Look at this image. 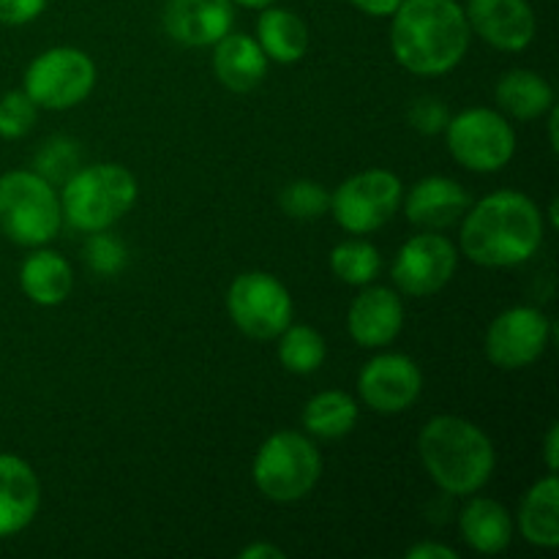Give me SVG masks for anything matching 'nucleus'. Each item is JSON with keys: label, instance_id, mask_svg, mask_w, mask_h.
Returning a JSON list of instances; mask_svg holds the SVG:
<instances>
[{"label": "nucleus", "instance_id": "nucleus-25", "mask_svg": "<svg viewBox=\"0 0 559 559\" xmlns=\"http://www.w3.org/2000/svg\"><path fill=\"white\" fill-rule=\"evenodd\" d=\"M355 424H358V402L342 391L317 393L304 407V429L320 440L347 437Z\"/></svg>", "mask_w": 559, "mask_h": 559}, {"label": "nucleus", "instance_id": "nucleus-6", "mask_svg": "<svg viewBox=\"0 0 559 559\" xmlns=\"http://www.w3.org/2000/svg\"><path fill=\"white\" fill-rule=\"evenodd\" d=\"M254 484L267 500L298 502L317 486L322 459L314 442L298 431H276L254 456Z\"/></svg>", "mask_w": 559, "mask_h": 559}, {"label": "nucleus", "instance_id": "nucleus-3", "mask_svg": "<svg viewBox=\"0 0 559 559\" xmlns=\"http://www.w3.org/2000/svg\"><path fill=\"white\" fill-rule=\"evenodd\" d=\"M426 473L448 495L467 497L484 489L495 473V445L484 429L456 415H437L418 437Z\"/></svg>", "mask_w": 559, "mask_h": 559}, {"label": "nucleus", "instance_id": "nucleus-20", "mask_svg": "<svg viewBox=\"0 0 559 559\" xmlns=\"http://www.w3.org/2000/svg\"><path fill=\"white\" fill-rule=\"evenodd\" d=\"M459 530H462L464 544L480 555H500L513 540L511 513L500 502L486 500V497H478L464 508Z\"/></svg>", "mask_w": 559, "mask_h": 559}, {"label": "nucleus", "instance_id": "nucleus-38", "mask_svg": "<svg viewBox=\"0 0 559 559\" xmlns=\"http://www.w3.org/2000/svg\"><path fill=\"white\" fill-rule=\"evenodd\" d=\"M549 112H551V118H549V140H551V147H555V151H557V123H559V109H557V107H551Z\"/></svg>", "mask_w": 559, "mask_h": 559}, {"label": "nucleus", "instance_id": "nucleus-23", "mask_svg": "<svg viewBox=\"0 0 559 559\" xmlns=\"http://www.w3.org/2000/svg\"><path fill=\"white\" fill-rule=\"evenodd\" d=\"M257 44L276 63H298L309 49V31L289 9L265 5L257 22Z\"/></svg>", "mask_w": 559, "mask_h": 559}, {"label": "nucleus", "instance_id": "nucleus-9", "mask_svg": "<svg viewBox=\"0 0 559 559\" xmlns=\"http://www.w3.org/2000/svg\"><path fill=\"white\" fill-rule=\"evenodd\" d=\"M96 66L82 49L55 47L25 71V93L38 109H71L91 96Z\"/></svg>", "mask_w": 559, "mask_h": 559}, {"label": "nucleus", "instance_id": "nucleus-37", "mask_svg": "<svg viewBox=\"0 0 559 559\" xmlns=\"http://www.w3.org/2000/svg\"><path fill=\"white\" fill-rule=\"evenodd\" d=\"M544 456H546V467L549 473H555L557 462H559V426L551 424L549 435H546V445H544Z\"/></svg>", "mask_w": 559, "mask_h": 559}, {"label": "nucleus", "instance_id": "nucleus-12", "mask_svg": "<svg viewBox=\"0 0 559 559\" xmlns=\"http://www.w3.org/2000/svg\"><path fill=\"white\" fill-rule=\"evenodd\" d=\"M456 246L440 233H420L399 249L393 260V282L409 298L435 295L456 273Z\"/></svg>", "mask_w": 559, "mask_h": 559}, {"label": "nucleus", "instance_id": "nucleus-11", "mask_svg": "<svg viewBox=\"0 0 559 559\" xmlns=\"http://www.w3.org/2000/svg\"><path fill=\"white\" fill-rule=\"evenodd\" d=\"M551 336V322L544 311L516 306L497 317L486 331V358L497 369H527L544 355Z\"/></svg>", "mask_w": 559, "mask_h": 559}, {"label": "nucleus", "instance_id": "nucleus-30", "mask_svg": "<svg viewBox=\"0 0 559 559\" xmlns=\"http://www.w3.org/2000/svg\"><path fill=\"white\" fill-rule=\"evenodd\" d=\"M38 107L31 102L25 91H11L0 98V136L3 140H20L36 123Z\"/></svg>", "mask_w": 559, "mask_h": 559}, {"label": "nucleus", "instance_id": "nucleus-34", "mask_svg": "<svg viewBox=\"0 0 559 559\" xmlns=\"http://www.w3.org/2000/svg\"><path fill=\"white\" fill-rule=\"evenodd\" d=\"M353 5L369 16H393L402 0H353Z\"/></svg>", "mask_w": 559, "mask_h": 559}, {"label": "nucleus", "instance_id": "nucleus-22", "mask_svg": "<svg viewBox=\"0 0 559 559\" xmlns=\"http://www.w3.org/2000/svg\"><path fill=\"white\" fill-rule=\"evenodd\" d=\"M519 530L527 544L540 549H557L559 546V484L555 473L538 480L524 495L519 508Z\"/></svg>", "mask_w": 559, "mask_h": 559}, {"label": "nucleus", "instance_id": "nucleus-13", "mask_svg": "<svg viewBox=\"0 0 559 559\" xmlns=\"http://www.w3.org/2000/svg\"><path fill=\"white\" fill-rule=\"evenodd\" d=\"M424 391V374L407 355H377L358 377V393L369 409L380 415H396L413 407Z\"/></svg>", "mask_w": 559, "mask_h": 559}, {"label": "nucleus", "instance_id": "nucleus-33", "mask_svg": "<svg viewBox=\"0 0 559 559\" xmlns=\"http://www.w3.org/2000/svg\"><path fill=\"white\" fill-rule=\"evenodd\" d=\"M49 0H0V22L3 25H27L44 14Z\"/></svg>", "mask_w": 559, "mask_h": 559}, {"label": "nucleus", "instance_id": "nucleus-17", "mask_svg": "<svg viewBox=\"0 0 559 559\" xmlns=\"http://www.w3.org/2000/svg\"><path fill=\"white\" fill-rule=\"evenodd\" d=\"M41 486L27 462L0 453V538L22 533L36 519Z\"/></svg>", "mask_w": 559, "mask_h": 559}, {"label": "nucleus", "instance_id": "nucleus-7", "mask_svg": "<svg viewBox=\"0 0 559 559\" xmlns=\"http://www.w3.org/2000/svg\"><path fill=\"white\" fill-rule=\"evenodd\" d=\"M448 151L473 173H497L516 153V131L500 112L486 107L464 109L445 126Z\"/></svg>", "mask_w": 559, "mask_h": 559}, {"label": "nucleus", "instance_id": "nucleus-32", "mask_svg": "<svg viewBox=\"0 0 559 559\" xmlns=\"http://www.w3.org/2000/svg\"><path fill=\"white\" fill-rule=\"evenodd\" d=\"M407 118L413 129L420 131V134H440V131H445L451 112H448V107L440 98H418L409 107Z\"/></svg>", "mask_w": 559, "mask_h": 559}, {"label": "nucleus", "instance_id": "nucleus-10", "mask_svg": "<svg viewBox=\"0 0 559 559\" xmlns=\"http://www.w3.org/2000/svg\"><path fill=\"white\" fill-rule=\"evenodd\" d=\"M227 311L246 336L267 342L293 322V298L276 276L249 271L229 284Z\"/></svg>", "mask_w": 559, "mask_h": 559}, {"label": "nucleus", "instance_id": "nucleus-8", "mask_svg": "<svg viewBox=\"0 0 559 559\" xmlns=\"http://www.w3.org/2000/svg\"><path fill=\"white\" fill-rule=\"evenodd\" d=\"M404 186L388 169H366L344 180L331 194V207L336 224L353 235H366L391 222L393 213L402 207Z\"/></svg>", "mask_w": 559, "mask_h": 559}, {"label": "nucleus", "instance_id": "nucleus-26", "mask_svg": "<svg viewBox=\"0 0 559 559\" xmlns=\"http://www.w3.org/2000/svg\"><path fill=\"white\" fill-rule=\"evenodd\" d=\"M278 360L293 374H311L325 360V338L309 325H293L289 322L278 333Z\"/></svg>", "mask_w": 559, "mask_h": 559}, {"label": "nucleus", "instance_id": "nucleus-28", "mask_svg": "<svg viewBox=\"0 0 559 559\" xmlns=\"http://www.w3.org/2000/svg\"><path fill=\"white\" fill-rule=\"evenodd\" d=\"M80 147L76 142L66 140V136H58V140L44 142L41 151L36 153V162H33V173L41 175L47 183H66L71 175L80 169Z\"/></svg>", "mask_w": 559, "mask_h": 559}, {"label": "nucleus", "instance_id": "nucleus-14", "mask_svg": "<svg viewBox=\"0 0 559 559\" xmlns=\"http://www.w3.org/2000/svg\"><path fill=\"white\" fill-rule=\"evenodd\" d=\"M469 31L502 52H522L535 38V14L527 0H467Z\"/></svg>", "mask_w": 559, "mask_h": 559}, {"label": "nucleus", "instance_id": "nucleus-36", "mask_svg": "<svg viewBox=\"0 0 559 559\" xmlns=\"http://www.w3.org/2000/svg\"><path fill=\"white\" fill-rule=\"evenodd\" d=\"M238 557L240 559H284L287 555H284V551L273 544H251V546H246Z\"/></svg>", "mask_w": 559, "mask_h": 559}, {"label": "nucleus", "instance_id": "nucleus-19", "mask_svg": "<svg viewBox=\"0 0 559 559\" xmlns=\"http://www.w3.org/2000/svg\"><path fill=\"white\" fill-rule=\"evenodd\" d=\"M213 71L227 91L249 93L265 80L267 55L246 33H227L222 41H216Z\"/></svg>", "mask_w": 559, "mask_h": 559}, {"label": "nucleus", "instance_id": "nucleus-15", "mask_svg": "<svg viewBox=\"0 0 559 559\" xmlns=\"http://www.w3.org/2000/svg\"><path fill=\"white\" fill-rule=\"evenodd\" d=\"M233 0H169L164 31L183 47H211L233 31Z\"/></svg>", "mask_w": 559, "mask_h": 559}, {"label": "nucleus", "instance_id": "nucleus-39", "mask_svg": "<svg viewBox=\"0 0 559 559\" xmlns=\"http://www.w3.org/2000/svg\"><path fill=\"white\" fill-rule=\"evenodd\" d=\"M233 3L246 5V9H265V5H271L273 0H233Z\"/></svg>", "mask_w": 559, "mask_h": 559}, {"label": "nucleus", "instance_id": "nucleus-1", "mask_svg": "<svg viewBox=\"0 0 559 559\" xmlns=\"http://www.w3.org/2000/svg\"><path fill=\"white\" fill-rule=\"evenodd\" d=\"M469 36L473 31L456 0H402L393 14V55L413 74L437 76L456 69Z\"/></svg>", "mask_w": 559, "mask_h": 559}, {"label": "nucleus", "instance_id": "nucleus-5", "mask_svg": "<svg viewBox=\"0 0 559 559\" xmlns=\"http://www.w3.org/2000/svg\"><path fill=\"white\" fill-rule=\"evenodd\" d=\"M60 222V200L41 175L14 169L0 178V233L5 238L36 249L58 235Z\"/></svg>", "mask_w": 559, "mask_h": 559}, {"label": "nucleus", "instance_id": "nucleus-2", "mask_svg": "<svg viewBox=\"0 0 559 559\" xmlns=\"http://www.w3.org/2000/svg\"><path fill=\"white\" fill-rule=\"evenodd\" d=\"M544 240V213L519 191H495L464 213L462 251L484 267L527 262Z\"/></svg>", "mask_w": 559, "mask_h": 559}, {"label": "nucleus", "instance_id": "nucleus-29", "mask_svg": "<svg viewBox=\"0 0 559 559\" xmlns=\"http://www.w3.org/2000/svg\"><path fill=\"white\" fill-rule=\"evenodd\" d=\"M278 205L289 218H320L331 207V194L314 180H295L282 189Z\"/></svg>", "mask_w": 559, "mask_h": 559}, {"label": "nucleus", "instance_id": "nucleus-24", "mask_svg": "<svg viewBox=\"0 0 559 559\" xmlns=\"http://www.w3.org/2000/svg\"><path fill=\"white\" fill-rule=\"evenodd\" d=\"M495 96L502 112L516 120H535L555 107V91H551L549 82L535 71L524 69L508 71L497 82Z\"/></svg>", "mask_w": 559, "mask_h": 559}, {"label": "nucleus", "instance_id": "nucleus-21", "mask_svg": "<svg viewBox=\"0 0 559 559\" xmlns=\"http://www.w3.org/2000/svg\"><path fill=\"white\" fill-rule=\"evenodd\" d=\"M20 284L22 293L36 306H58L69 298L74 287V273L58 251L38 249L22 262Z\"/></svg>", "mask_w": 559, "mask_h": 559}, {"label": "nucleus", "instance_id": "nucleus-35", "mask_svg": "<svg viewBox=\"0 0 559 559\" xmlns=\"http://www.w3.org/2000/svg\"><path fill=\"white\" fill-rule=\"evenodd\" d=\"M409 559H456L459 555L451 546L442 544H418L407 551Z\"/></svg>", "mask_w": 559, "mask_h": 559}, {"label": "nucleus", "instance_id": "nucleus-16", "mask_svg": "<svg viewBox=\"0 0 559 559\" xmlns=\"http://www.w3.org/2000/svg\"><path fill=\"white\" fill-rule=\"evenodd\" d=\"M347 328L360 347H385L404 328L402 298L388 287L364 289L349 306Z\"/></svg>", "mask_w": 559, "mask_h": 559}, {"label": "nucleus", "instance_id": "nucleus-31", "mask_svg": "<svg viewBox=\"0 0 559 559\" xmlns=\"http://www.w3.org/2000/svg\"><path fill=\"white\" fill-rule=\"evenodd\" d=\"M85 260L98 276H115L126 265V246L118 238H112L107 229L91 233V240L85 246Z\"/></svg>", "mask_w": 559, "mask_h": 559}, {"label": "nucleus", "instance_id": "nucleus-18", "mask_svg": "<svg viewBox=\"0 0 559 559\" xmlns=\"http://www.w3.org/2000/svg\"><path fill=\"white\" fill-rule=\"evenodd\" d=\"M467 211L469 194L464 191V186L451 178H440V175L418 180L404 200V213H407L409 224L420 229H445L456 224Z\"/></svg>", "mask_w": 559, "mask_h": 559}, {"label": "nucleus", "instance_id": "nucleus-4", "mask_svg": "<svg viewBox=\"0 0 559 559\" xmlns=\"http://www.w3.org/2000/svg\"><path fill=\"white\" fill-rule=\"evenodd\" d=\"M136 202V180L120 164H91L63 183L60 211L80 233H102L126 216Z\"/></svg>", "mask_w": 559, "mask_h": 559}, {"label": "nucleus", "instance_id": "nucleus-27", "mask_svg": "<svg viewBox=\"0 0 559 559\" xmlns=\"http://www.w3.org/2000/svg\"><path fill=\"white\" fill-rule=\"evenodd\" d=\"M380 251L366 240H344L331 251V271L353 287H366L380 276Z\"/></svg>", "mask_w": 559, "mask_h": 559}]
</instances>
